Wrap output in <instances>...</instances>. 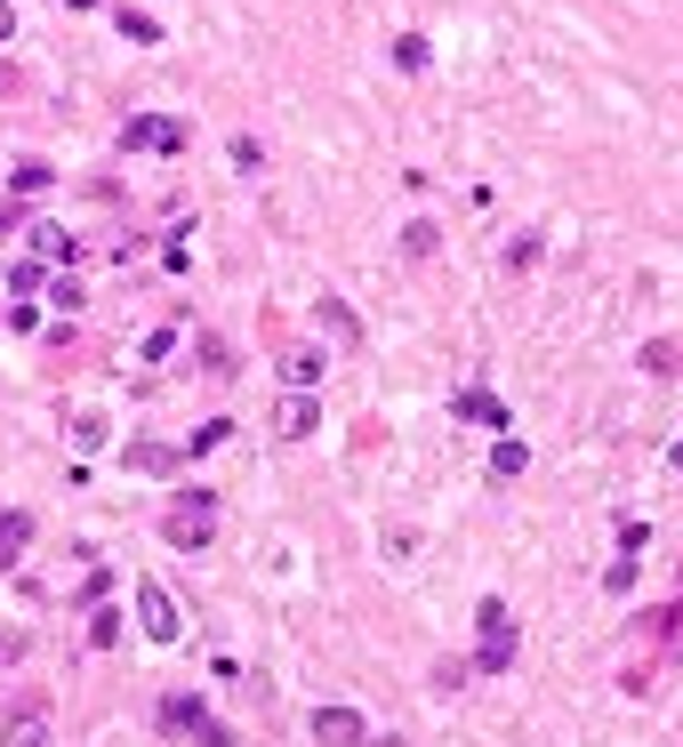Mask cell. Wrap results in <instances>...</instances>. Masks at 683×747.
<instances>
[{"instance_id":"obj_9","label":"cell","mask_w":683,"mask_h":747,"mask_svg":"<svg viewBox=\"0 0 683 747\" xmlns=\"http://www.w3.org/2000/svg\"><path fill=\"white\" fill-rule=\"evenodd\" d=\"M32 250H41V258H57V265H73V258H81V242H73L64 225H32Z\"/></svg>"},{"instance_id":"obj_23","label":"cell","mask_w":683,"mask_h":747,"mask_svg":"<svg viewBox=\"0 0 683 747\" xmlns=\"http://www.w3.org/2000/svg\"><path fill=\"white\" fill-rule=\"evenodd\" d=\"M9 32H17V17H9V0H0V41H9Z\"/></svg>"},{"instance_id":"obj_16","label":"cell","mask_w":683,"mask_h":747,"mask_svg":"<svg viewBox=\"0 0 683 747\" xmlns=\"http://www.w3.org/2000/svg\"><path fill=\"white\" fill-rule=\"evenodd\" d=\"M394 57H402V73H426V41H419V32H402Z\"/></svg>"},{"instance_id":"obj_17","label":"cell","mask_w":683,"mask_h":747,"mask_svg":"<svg viewBox=\"0 0 683 747\" xmlns=\"http://www.w3.org/2000/svg\"><path fill=\"white\" fill-rule=\"evenodd\" d=\"M643 370H652V378H667V370H675V346H667V337H652V346H643Z\"/></svg>"},{"instance_id":"obj_20","label":"cell","mask_w":683,"mask_h":747,"mask_svg":"<svg viewBox=\"0 0 683 747\" xmlns=\"http://www.w3.org/2000/svg\"><path fill=\"white\" fill-rule=\"evenodd\" d=\"M113 635H121V619H113L106 603H97V610H89V643H113Z\"/></svg>"},{"instance_id":"obj_5","label":"cell","mask_w":683,"mask_h":747,"mask_svg":"<svg viewBox=\"0 0 683 747\" xmlns=\"http://www.w3.org/2000/svg\"><path fill=\"white\" fill-rule=\"evenodd\" d=\"M161 724H169V731H193L201 747H233V739H225V724H218L201 699H169V707H161Z\"/></svg>"},{"instance_id":"obj_12","label":"cell","mask_w":683,"mask_h":747,"mask_svg":"<svg viewBox=\"0 0 683 747\" xmlns=\"http://www.w3.org/2000/svg\"><path fill=\"white\" fill-rule=\"evenodd\" d=\"M129 466H145V474H169V466H178V451H169V443H129Z\"/></svg>"},{"instance_id":"obj_13","label":"cell","mask_w":683,"mask_h":747,"mask_svg":"<svg viewBox=\"0 0 683 747\" xmlns=\"http://www.w3.org/2000/svg\"><path fill=\"white\" fill-rule=\"evenodd\" d=\"M523 466H531V451H523V443H499V451H491V474H499V483H515Z\"/></svg>"},{"instance_id":"obj_1","label":"cell","mask_w":683,"mask_h":747,"mask_svg":"<svg viewBox=\"0 0 683 747\" xmlns=\"http://www.w3.org/2000/svg\"><path fill=\"white\" fill-rule=\"evenodd\" d=\"M161 531H169V547H178V555H201V547L218 538V498H210V491H185V498L161 515Z\"/></svg>"},{"instance_id":"obj_6","label":"cell","mask_w":683,"mask_h":747,"mask_svg":"<svg viewBox=\"0 0 683 747\" xmlns=\"http://www.w3.org/2000/svg\"><path fill=\"white\" fill-rule=\"evenodd\" d=\"M314 739L322 747H370V724L354 716V707H314Z\"/></svg>"},{"instance_id":"obj_18","label":"cell","mask_w":683,"mask_h":747,"mask_svg":"<svg viewBox=\"0 0 683 747\" xmlns=\"http://www.w3.org/2000/svg\"><path fill=\"white\" fill-rule=\"evenodd\" d=\"M49 185V161H17V193H41Z\"/></svg>"},{"instance_id":"obj_22","label":"cell","mask_w":683,"mask_h":747,"mask_svg":"<svg viewBox=\"0 0 683 747\" xmlns=\"http://www.w3.org/2000/svg\"><path fill=\"white\" fill-rule=\"evenodd\" d=\"M17 218H24V210H17V201H0V233H9V225H17Z\"/></svg>"},{"instance_id":"obj_8","label":"cell","mask_w":683,"mask_h":747,"mask_svg":"<svg viewBox=\"0 0 683 747\" xmlns=\"http://www.w3.org/2000/svg\"><path fill=\"white\" fill-rule=\"evenodd\" d=\"M451 418H466V426H506V411H499V394H483V386H466V394L451 402Z\"/></svg>"},{"instance_id":"obj_25","label":"cell","mask_w":683,"mask_h":747,"mask_svg":"<svg viewBox=\"0 0 683 747\" xmlns=\"http://www.w3.org/2000/svg\"><path fill=\"white\" fill-rule=\"evenodd\" d=\"M667 466H675V474H683V434H675V451H667Z\"/></svg>"},{"instance_id":"obj_15","label":"cell","mask_w":683,"mask_h":747,"mask_svg":"<svg viewBox=\"0 0 683 747\" xmlns=\"http://www.w3.org/2000/svg\"><path fill=\"white\" fill-rule=\"evenodd\" d=\"M434 242H442V233H434L426 218H419V225H402V250H410V258H434Z\"/></svg>"},{"instance_id":"obj_2","label":"cell","mask_w":683,"mask_h":747,"mask_svg":"<svg viewBox=\"0 0 683 747\" xmlns=\"http://www.w3.org/2000/svg\"><path fill=\"white\" fill-rule=\"evenodd\" d=\"M474 619H483V652H474V667L506 675V667H515V619H506V603H483Z\"/></svg>"},{"instance_id":"obj_21","label":"cell","mask_w":683,"mask_h":747,"mask_svg":"<svg viewBox=\"0 0 683 747\" xmlns=\"http://www.w3.org/2000/svg\"><path fill=\"white\" fill-rule=\"evenodd\" d=\"M121 32H129V41H145V49L161 41V24H153V17H129V9H121Z\"/></svg>"},{"instance_id":"obj_24","label":"cell","mask_w":683,"mask_h":747,"mask_svg":"<svg viewBox=\"0 0 683 747\" xmlns=\"http://www.w3.org/2000/svg\"><path fill=\"white\" fill-rule=\"evenodd\" d=\"M9 89H17V73H9V57H0V97H9Z\"/></svg>"},{"instance_id":"obj_4","label":"cell","mask_w":683,"mask_h":747,"mask_svg":"<svg viewBox=\"0 0 683 747\" xmlns=\"http://www.w3.org/2000/svg\"><path fill=\"white\" fill-rule=\"evenodd\" d=\"M121 145L129 153H185V121H169V113H137L121 129Z\"/></svg>"},{"instance_id":"obj_7","label":"cell","mask_w":683,"mask_h":747,"mask_svg":"<svg viewBox=\"0 0 683 747\" xmlns=\"http://www.w3.org/2000/svg\"><path fill=\"white\" fill-rule=\"evenodd\" d=\"M314 426H322L314 394H282V402H273V434H282V443H298V434H314Z\"/></svg>"},{"instance_id":"obj_19","label":"cell","mask_w":683,"mask_h":747,"mask_svg":"<svg viewBox=\"0 0 683 747\" xmlns=\"http://www.w3.org/2000/svg\"><path fill=\"white\" fill-rule=\"evenodd\" d=\"M603 587H611V595H627V587H635V555L611 563V571H603Z\"/></svg>"},{"instance_id":"obj_10","label":"cell","mask_w":683,"mask_h":747,"mask_svg":"<svg viewBox=\"0 0 683 747\" xmlns=\"http://www.w3.org/2000/svg\"><path fill=\"white\" fill-rule=\"evenodd\" d=\"M282 378H290V386L305 394V386L322 378V354H314V346H298V354H282Z\"/></svg>"},{"instance_id":"obj_3","label":"cell","mask_w":683,"mask_h":747,"mask_svg":"<svg viewBox=\"0 0 683 747\" xmlns=\"http://www.w3.org/2000/svg\"><path fill=\"white\" fill-rule=\"evenodd\" d=\"M137 627H145L153 643H178L185 635V619H178V603H169L161 579H137Z\"/></svg>"},{"instance_id":"obj_14","label":"cell","mask_w":683,"mask_h":747,"mask_svg":"<svg viewBox=\"0 0 683 747\" xmlns=\"http://www.w3.org/2000/svg\"><path fill=\"white\" fill-rule=\"evenodd\" d=\"M201 370H210V378H233V354H225V337H201Z\"/></svg>"},{"instance_id":"obj_11","label":"cell","mask_w":683,"mask_h":747,"mask_svg":"<svg viewBox=\"0 0 683 747\" xmlns=\"http://www.w3.org/2000/svg\"><path fill=\"white\" fill-rule=\"evenodd\" d=\"M24 538H32V515H0V571L17 563V547H24Z\"/></svg>"}]
</instances>
